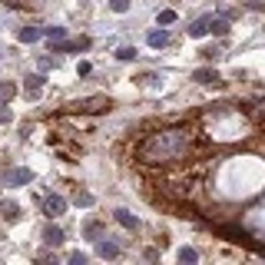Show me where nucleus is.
<instances>
[{"instance_id": "obj_14", "label": "nucleus", "mask_w": 265, "mask_h": 265, "mask_svg": "<svg viewBox=\"0 0 265 265\" xmlns=\"http://www.w3.org/2000/svg\"><path fill=\"white\" fill-rule=\"evenodd\" d=\"M212 33H215V37H226V33H229V24H226L222 17H212Z\"/></svg>"}, {"instance_id": "obj_22", "label": "nucleus", "mask_w": 265, "mask_h": 265, "mask_svg": "<svg viewBox=\"0 0 265 265\" xmlns=\"http://www.w3.org/2000/svg\"><path fill=\"white\" fill-rule=\"evenodd\" d=\"M76 206H93V196L90 192H76Z\"/></svg>"}, {"instance_id": "obj_10", "label": "nucleus", "mask_w": 265, "mask_h": 265, "mask_svg": "<svg viewBox=\"0 0 265 265\" xmlns=\"http://www.w3.org/2000/svg\"><path fill=\"white\" fill-rule=\"evenodd\" d=\"M17 37L24 40V43H33V40H40V37H43V30H37V27H24V30H20Z\"/></svg>"}, {"instance_id": "obj_24", "label": "nucleus", "mask_w": 265, "mask_h": 265, "mask_svg": "<svg viewBox=\"0 0 265 265\" xmlns=\"http://www.w3.org/2000/svg\"><path fill=\"white\" fill-rule=\"evenodd\" d=\"M70 262H73V265H83V262H86V255H80V252H73V255H70Z\"/></svg>"}, {"instance_id": "obj_17", "label": "nucleus", "mask_w": 265, "mask_h": 265, "mask_svg": "<svg viewBox=\"0 0 265 265\" xmlns=\"http://www.w3.org/2000/svg\"><path fill=\"white\" fill-rule=\"evenodd\" d=\"M83 232H86V239H96V235H103V226H100V222H86Z\"/></svg>"}, {"instance_id": "obj_21", "label": "nucleus", "mask_w": 265, "mask_h": 265, "mask_svg": "<svg viewBox=\"0 0 265 265\" xmlns=\"http://www.w3.org/2000/svg\"><path fill=\"white\" fill-rule=\"evenodd\" d=\"M159 24H176V13H172V10H163V13H159Z\"/></svg>"}, {"instance_id": "obj_4", "label": "nucleus", "mask_w": 265, "mask_h": 265, "mask_svg": "<svg viewBox=\"0 0 265 265\" xmlns=\"http://www.w3.org/2000/svg\"><path fill=\"white\" fill-rule=\"evenodd\" d=\"M7 183L10 186H27V183H33V172L30 169H10L7 172Z\"/></svg>"}, {"instance_id": "obj_3", "label": "nucleus", "mask_w": 265, "mask_h": 265, "mask_svg": "<svg viewBox=\"0 0 265 265\" xmlns=\"http://www.w3.org/2000/svg\"><path fill=\"white\" fill-rule=\"evenodd\" d=\"M43 209H47V215H50V219H57V215H63V209H67V199H63V196H47Z\"/></svg>"}, {"instance_id": "obj_6", "label": "nucleus", "mask_w": 265, "mask_h": 265, "mask_svg": "<svg viewBox=\"0 0 265 265\" xmlns=\"http://www.w3.org/2000/svg\"><path fill=\"white\" fill-rule=\"evenodd\" d=\"M206 33H212V17H199L189 27V37H206Z\"/></svg>"}, {"instance_id": "obj_5", "label": "nucleus", "mask_w": 265, "mask_h": 265, "mask_svg": "<svg viewBox=\"0 0 265 265\" xmlns=\"http://www.w3.org/2000/svg\"><path fill=\"white\" fill-rule=\"evenodd\" d=\"M113 215H116V222H120L123 229H129V232H136V229H139V219H136V215H129L126 209H116Z\"/></svg>"}, {"instance_id": "obj_12", "label": "nucleus", "mask_w": 265, "mask_h": 265, "mask_svg": "<svg viewBox=\"0 0 265 265\" xmlns=\"http://www.w3.org/2000/svg\"><path fill=\"white\" fill-rule=\"evenodd\" d=\"M100 255L103 259H116V255H120V246H116V242H100Z\"/></svg>"}, {"instance_id": "obj_16", "label": "nucleus", "mask_w": 265, "mask_h": 265, "mask_svg": "<svg viewBox=\"0 0 265 265\" xmlns=\"http://www.w3.org/2000/svg\"><path fill=\"white\" fill-rule=\"evenodd\" d=\"M129 4H132V0H109V10H113V13H126Z\"/></svg>"}, {"instance_id": "obj_1", "label": "nucleus", "mask_w": 265, "mask_h": 265, "mask_svg": "<svg viewBox=\"0 0 265 265\" xmlns=\"http://www.w3.org/2000/svg\"><path fill=\"white\" fill-rule=\"evenodd\" d=\"M192 146V132L186 126H176V129H163V132H152V136L143 139V146L136 149V159L139 163H176V159L186 156V149Z\"/></svg>"}, {"instance_id": "obj_15", "label": "nucleus", "mask_w": 265, "mask_h": 265, "mask_svg": "<svg viewBox=\"0 0 265 265\" xmlns=\"http://www.w3.org/2000/svg\"><path fill=\"white\" fill-rule=\"evenodd\" d=\"M43 37H47V40H63V37H67V30H63V27H47Z\"/></svg>"}, {"instance_id": "obj_9", "label": "nucleus", "mask_w": 265, "mask_h": 265, "mask_svg": "<svg viewBox=\"0 0 265 265\" xmlns=\"http://www.w3.org/2000/svg\"><path fill=\"white\" fill-rule=\"evenodd\" d=\"M146 40H149V47H156V50H159V47H166V43H169V33H166V30H152Z\"/></svg>"}, {"instance_id": "obj_19", "label": "nucleus", "mask_w": 265, "mask_h": 265, "mask_svg": "<svg viewBox=\"0 0 265 265\" xmlns=\"http://www.w3.org/2000/svg\"><path fill=\"white\" fill-rule=\"evenodd\" d=\"M4 215H7L10 222H17V219H20V209L13 206V202H4Z\"/></svg>"}, {"instance_id": "obj_7", "label": "nucleus", "mask_w": 265, "mask_h": 265, "mask_svg": "<svg viewBox=\"0 0 265 265\" xmlns=\"http://www.w3.org/2000/svg\"><path fill=\"white\" fill-rule=\"evenodd\" d=\"M192 80H196V83H212V86H215V83H219V73H215V70H196V73H192Z\"/></svg>"}, {"instance_id": "obj_20", "label": "nucleus", "mask_w": 265, "mask_h": 265, "mask_svg": "<svg viewBox=\"0 0 265 265\" xmlns=\"http://www.w3.org/2000/svg\"><path fill=\"white\" fill-rule=\"evenodd\" d=\"M196 259H199L196 249H183V252H179V262H196Z\"/></svg>"}, {"instance_id": "obj_11", "label": "nucleus", "mask_w": 265, "mask_h": 265, "mask_svg": "<svg viewBox=\"0 0 265 265\" xmlns=\"http://www.w3.org/2000/svg\"><path fill=\"white\" fill-rule=\"evenodd\" d=\"M40 90H43V76H37V73H33V76H27V93H30V96H37Z\"/></svg>"}, {"instance_id": "obj_13", "label": "nucleus", "mask_w": 265, "mask_h": 265, "mask_svg": "<svg viewBox=\"0 0 265 265\" xmlns=\"http://www.w3.org/2000/svg\"><path fill=\"white\" fill-rule=\"evenodd\" d=\"M13 93H17V86H13V83H0V103H10Z\"/></svg>"}, {"instance_id": "obj_2", "label": "nucleus", "mask_w": 265, "mask_h": 265, "mask_svg": "<svg viewBox=\"0 0 265 265\" xmlns=\"http://www.w3.org/2000/svg\"><path fill=\"white\" fill-rule=\"evenodd\" d=\"M106 106H109V100H106V96H93V100L76 103V109H80V113H100V109H106Z\"/></svg>"}, {"instance_id": "obj_18", "label": "nucleus", "mask_w": 265, "mask_h": 265, "mask_svg": "<svg viewBox=\"0 0 265 265\" xmlns=\"http://www.w3.org/2000/svg\"><path fill=\"white\" fill-rule=\"evenodd\" d=\"M116 57H120V60H136L139 53H136V47H120V50H116Z\"/></svg>"}, {"instance_id": "obj_8", "label": "nucleus", "mask_w": 265, "mask_h": 265, "mask_svg": "<svg viewBox=\"0 0 265 265\" xmlns=\"http://www.w3.org/2000/svg\"><path fill=\"white\" fill-rule=\"evenodd\" d=\"M43 242L47 246H60V242H63V232H60L57 226H47L43 229Z\"/></svg>"}, {"instance_id": "obj_23", "label": "nucleus", "mask_w": 265, "mask_h": 265, "mask_svg": "<svg viewBox=\"0 0 265 265\" xmlns=\"http://www.w3.org/2000/svg\"><path fill=\"white\" fill-rule=\"evenodd\" d=\"M199 53H202V57H206V60H219V57H222V53L215 50V47H206V50H199Z\"/></svg>"}]
</instances>
